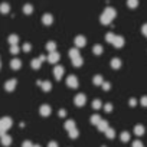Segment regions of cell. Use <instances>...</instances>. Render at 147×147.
Listing matches in <instances>:
<instances>
[{"label": "cell", "instance_id": "6da1fadb", "mask_svg": "<svg viewBox=\"0 0 147 147\" xmlns=\"http://www.w3.org/2000/svg\"><path fill=\"white\" fill-rule=\"evenodd\" d=\"M13 121L10 117H3V118H0V136H3L6 134V131L12 127Z\"/></svg>", "mask_w": 147, "mask_h": 147}, {"label": "cell", "instance_id": "7a4b0ae2", "mask_svg": "<svg viewBox=\"0 0 147 147\" xmlns=\"http://www.w3.org/2000/svg\"><path fill=\"white\" fill-rule=\"evenodd\" d=\"M78 84H80V82H78V80H77L75 75H69V77L66 78V85L71 87V88H77Z\"/></svg>", "mask_w": 147, "mask_h": 147}, {"label": "cell", "instance_id": "3957f363", "mask_svg": "<svg viewBox=\"0 0 147 147\" xmlns=\"http://www.w3.org/2000/svg\"><path fill=\"white\" fill-rule=\"evenodd\" d=\"M102 15H104V16H107L110 20H113V19L117 16V12H115V9H113V7H107V9L102 12Z\"/></svg>", "mask_w": 147, "mask_h": 147}, {"label": "cell", "instance_id": "277c9868", "mask_svg": "<svg viewBox=\"0 0 147 147\" xmlns=\"http://www.w3.org/2000/svg\"><path fill=\"white\" fill-rule=\"evenodd\" d=\"M85 43H87V39L82 36V35H80V36H77L75 38V48H84L85 46Z\"/></svg>", "mask_w": 147, "mask_h": 147}, {"label": "cell", "instance_id": "5b68a950", "mask_svg": "<svg viewBox=\"0 0 147 147\" xmlns=\"http://www.w3.org/2000/svg\"><path fill=\"white\" fill-rule=\"evenodd\" d=\"M111 43H113L115 48H123V46H124V38H123V36H117V35H115V38H114V40H113Z\"/></svg>", "mask_w": 147, "mask_h": 147}, {"label": "cell", "instance_id": "8992f818", "mask_svg": "<svg viewBox=\"0 0 147 147\" xmlns=\"http://www.w3.org/2000/svg\"><path fill=\"white\" fill-rule=\"evenodd\" d=\"M85 101H87V98H85L84 94H78V95L75 97V105H78V107L85 105Z\"/></svg>", "mask_w": 147, "mask_h": 147}, {"label": "cell", "instance_id": "52a82bcc", "mask_svg": "<svg viewBox=\"0 0 147 147\" xmlns=\"http://www.w3.org/2000/svg\"><path fill=\"white\" fill-rule=\"evenodd\" d=\"M48 61H49L51 63H56V62L59 61V53H58L56 51H53V52H49V56H48Z\"/></svg>", "mask_w": 147, "mask_h": 147}, {"label": "cell", "instance_id": "ba28073f", "mask_svg": "<svg viewBox=\"0 0 147 147\" xmlns=\"http://www.w3.org/2000/svg\"><path fill=\"white\" fill-rule=\"evenodd\" d=\"M5 88H6L7 92H13V90L16 88V80H9V81L6 82Z\"/></svg>", "mask_w": 147, "mask_h": 147}, {"label": "cell", "instance_id": "9c48e42d", "mask_svg": "<svg viewBox=\"0 0 147 147\" xmlns=\"http://www.w3.org/2000/svg\"><path fill=\"white\" fill-rule=\"evenodd\" d=\"M53 75H55L56 80H61L62 75H63V68H62V66H56V68L53 69Z\"/></svg>", "mask_w": 147, "mask_h": 147}, {"label": "cell", "instance_id": "30bf717a", "mask_svg": "<svg viewBox=\"0 0 147 147\" xmlns=\"http://www.w3.org/2000/svg\"><path fill=\"white\" fill-rule=\"evenodd\" d=\"M20 66H22V62H20V59H18V58H15V59L10 62V68H12V69H15V71H16V69H19Z\"/></svg>", "mask_w": 147, "mask_h": 147}, {"label": "cell", "instance_id": "8fae6325", "mask_svg": "<svg viewBox=\"0 0 147 147\" xmlns=\"http://www.w3.org/2000/svg\"><path fill=\"white\" fill-rule=\"evenodd\" d=\"M38 84L42 87V90H43L45 92H49V91H51V88H52V85H51V82H49V81H45V82H40V81H39Z\"/></svg>", "mask_w": 147, "mask_h": 147}, {"label": "cell", "instance_id": "7c38bea8", "mask_svg": "<svg viewBox=\"0 0 147 147\" xmlns=\"http://www.w3.org/2000/svg\"><path fill=\"white\" fill-rule=\"evenodd\" d=\"M49 114H51V107H49V105H46V104H45V105H42V107H40V115L48 117Z\"/></svg>", "mask_w": 147, "mask_h": 147}, {"label": "cell", "instance_id": "4fadbf2b", "mask_svg": "<svg viewBox=\"0 0 147 147\" xmlns=\"http://www.w3.org/2000/svg\"><path fill=\"white\" fill-rule=\"evenodd\" d=\"M0 137H2V144L3 146H10V143H12V137L10 136L3 134V136H0Z\"/></svg>", "mask_w": 147, "mask_h": 147}, {"label": "cell", "instance_id": "5bb4252c", "mask_svg": "<svg viewBox=\"0 0 147 147\" xmlns=\"http://www.w3.org/2000/svg\"><path fill=\"white\" fill-rule=\"evenodd\" d=\"M97 127H98L100 131H105V130L108 128V123H107L105 120H100V123L97 124Z\"/></svg>", "mask_w": 147, "mask_h": 147}, {"label": "cell", "instance_id": "9a60e30c", "mask_svg": "<svg viewBox=\"0 0 147 147\" xmlns=\"http://www.w3.org/2000/svg\"><path fill=\"white\" fill-rule=\"evenodd\" d=\"M52 20H53V18H52L51 15H43V18H42V22H43V25H46V26L52 25Z\"/></svg>", "mask_w": 147, "mask_h": 147}, {"label": "cell", "instance_id": "2e32d148", "mask_svg": "<svg viewBox=\"0 0 147 147\" xmlns=\"http://www.w3.org/2000/svg\"><path fill=\"white\" fill-rule=\"evenodd\" d=\"M134 134H136V136H143V134H144V127H143L141 124H137V125L134 127Z\"/></svg>", "mask_w": 147, "mask_h": 147}, {"label": "cell", "instance_id": "e0dca14e", "mask_svg": "<svg viewBox=\"0 0 147 147\" xmlns=\"http://www.w3.org/2000/svg\"><path fill=\"white\" fill-rule=\"evenodd\" d=\"M40 63H42V61H40L39 58H36V59H33V61L30 62V65H32L33 69H39V68H40Z\"/></svg>", "mask_w": 147, "mask_h": 147}, {"label": "cell", "instance_id": "ac0fdd59", "mask_svg": "<svg viewBox=\"0 0 147 147\" xmlns=\"http://www.w3.org/2000/svg\"><path fill=\"white\" fill-rule=\"evenodd\" d=\"M111 66H113L114 69H120V66H121V61H120L118 58H114V59L111 61Z\"/></svg>", "mask_w": 147, "mask_h": 147}, {"label": "cell", "instance_id": "d6986e66", "mask_svg": "<svg viewBox=\"0 0 147 147\" xmlns=\"http://www.w3.org/2000/svg\"><path fill=\"white\" fill-rule=\"evenodd\" d=\"M69 56H71V59L80 56V51H78V48H72V49L69 51Z\"/></svg>", "mask_w": 147, "mask_h": 147}, {"label": "cell", "instance_id": "ffe728a7", "mask_svg": "<svg viewBox=\"0 0 147 147\" xmlns=\"http://www.w3.org/2000/svg\"><path fill=\"white\" fill-rule=\"evenodd\" d=\"M82 62H84V61H82V58H81V56H77V58H74V59H72L74 66H77V68H78V66H81V65H82Z\"/></svg>", "mask_w": 147, "mask_h": 147}, {"label": "cell", "instance_id": "44dd1931", "mask_svg": "<svg viewBox=\"0 0 147 147\" xmlns=\"http://www.w3.org/2000/svg\"><path fill=\"white\" fill-rule=\"evenodd\" d=\"M104 133H105V136H107L108 138H114V137H115V131H114L113 128H110V127H108Z\"/></svg>", "mask_w": 147, "mask_h": 147}, {"label": "cell", "instance_id": "7402d4cb", "mask_svg": "<svg viewBox=\"0 0 147 147\" xmlns=\"http://www.w3.org/2000/svg\"><path fill=\"white\" fill-rule=\"evenodd\" d=\"M0 12H2V13H9V12H10V6H9L7 3L0 5Z\"/></svg>", "mask_w": 147, "mask_h": 147}, {"label": "cell", "instance_id": "603a6c76", "mask_svg": "<svg viewBox=\"0 0 147 147\" xmlns=\"http://www.w3.org/2000/svg\"><path fill=\"white\" fill-rule=\"evenodd\" d=\"M46 49H48L49 52L56 51V43H55V42H48V43H46Z\"/></svg>", "mask_w": 147, "mask_h": 147}, {"label": "cell", "instance_id": "cb8c5ba5", "mask_svg": "<svg viewBox=\"0 0 147 147\" xmlns=\"http://www.w3.org/2000/svg\"><path fill=\"white\" fill-rule=\"evenodd\" d=\"M65 128L69 131V130H72V128H75V123H74L72 120H68L66 123H65Z\"/></svg>", "mask_w": 147, "mask_h": 147}, {"label": "cell", "instance_id": "d4e9b609", "mask_svg": "<svg viewBox=\"0 0 147 147\" xmlns=\"http://www.w3.org/2000/svg\"><path fill=\"white\" fill-rule=\"evenodd\" d=\"M127 6L131 7V9L137 7V6H138V0H127Z\"/></svg>", "mask_w": 147, "mask_h": 147}, {"label": "cell", "instance_id": "484cf974", "mask_svg": "<svg viewBox=\"0 0 147 147\" xmlns=\"http://www.w3.org/2000/svg\"><path fill=\"white\" fill-rule=\"evenodd\" d=\"M68 134H69V137H71V138H77L80 133H78V130H77V128H72V130H69V131H68Z\"/></svg>", "mask_w": 147, "mask_h": 147}, {"label": "cell", "instance_id": "4316f807", "mask_svg": "<svg viewBox=\"0 0 147 147\" xmlns=\"http://www.w3.org/2000/svg\"><path fill=\"white\" fill-rule=\"evenodd\" d=\"M18 40H19V38H18L16 35H10V36H9V43H10V45H16Z\"/></svg>", "mask_w": 147, "mask_h": 147}, {"label": "cell", "instance_id": "83f0119b", "mask_svg": "<svg viewBox=\"0 0 147 147\" xmlns=\"http://www.w3.org/2000/svg\"><path fill=\"white\" fill-rule=\"evenodd\" d=\"M102 82H104V80H102L101 75H95V77H94V84H95V85H101Z\"/></svg>", "mask_w": 147, "mask_h": 147}, {"label": "cell", "instance_id": "f1b7e54d", "mask_svg": "<svg viewBox=\"0 0 147 147\" xmlns=\"http://www.w3.org/2000/svg\"><path fill=\"white\" fill-rule=\"evenodd\" d=\"M23 12H25L26 15H30V13L33 12V6H30V5H26V6L23 7Z\"/></svg>", "mask_w": 147, "mask_h": 147}, {"label": "cell", "instance_id": "f546056e", "mask_svg": "<svg viewBox=\"0 0 147 147\" xmlns=\"http://www.w3.org/2000/svg\"><path fill=\"white\" fill-rule=\"evenodd\" d=\"M121 141H128L130 140V133H127V131H124V133H121Z\"/></svg>", "mask_w": 147, "mask_h": 147}, {"label": "cell", "instance_id": "4dcf8cb0", "mask_svg": "<svg viewBox=\"0 0 147 147\" xmlns=\"http://www.w3.org/2000/svg\"><path fill=\"white\" fill-rule=\"evenodd\" d=\"M19 51H20V48H19L18 45H10V52H12L13 55H16Z\"/></svg>", "mask_w": 147, "mask_h": 147}, {"label": "cell", "instance_id": "1f68e13d", "mask_svg": "<svg viewBox=\"0 0 147 147\" xmlns=\"http://www.w3.org/2000/svg\"><path fill=\"white\" fill-rule=\"evenodd\" d=\"M94 53H95V55L102 53V46H101V45H95V46H94Z\"/></svg>", "mask_w": 147, "mask_h": 147}, {"label": "cell", "instance_id": "d6a6232c", "mask_svg": "<svg viewBox=\"0 0 147 147\" xmlns=\"http://www.w3.org/2000/svg\"><path fill=\"white\" fill-rule=\"evenodd\" d=\"M100 120H101V117H100V115H97V114L91 117V123H92V124H95V125L100 123Z\"/></svg>", "mask_w": 147, "mask_h": 147}, {"label": "cell", "instance_id": "836d02e7", "mask_svg": "<svg viewBox=\"0 0 147 147\" xmlns=\"http://www.w3.org/2000/svg\"><path fill=\"white\" fill-rule=\"evenodd\" d=\"M114 38H115V35H114V33H111V32H110V33H107V36H105V40H107V42H110V43H111V42H113V40H114Z\"/></svg>", "mask_w": 147, "mask_h": 147}, {"label": "cell", "instance_id": "e575fe53", "mask_svg": "<svg viewBox=\"0 0 147 147\" xmlns=\"http://www.w3.org/2000/svg\"><path fill=\"white\" fill-rule=\"evenodd\" d=\"M110 22H111V20H110L107 16H104V15L101 16V23H102V25H110Z\"/></svg>", "mask_w": 147, "mask_h": 147}, {"label": "cell", "instance_id": "d590c367", "mask_svg": "<svg viewBox=\"0 0 147 147\" xmlns=\"http://www.w3.org/2000/svg\"><path fill=\"white\" fill-rule=\"evenodd\" d=\"M92 107H94L95 110H98V108H101V107H102V105H101V101H100V100H95V101L92 102Z\"/></svg>", "mask_w": 147, "mask_h": 147}, {"label": "cell", "instance_id": "8d00e7d4", "mask_svg": "<svg viewBox=\"0 0 147 147\" xmlns=\"http://www.w3.org/2000/svg\"><path fill=\"white\" fill-rule=\"evenodd\" d=\"M22 147H33V144H32V143H30L29 140H26V141H23Z\"/></svg>", "mask_w": 147, "mask_h": 147}, {"label": "cell", "instance_id": "74e56055", "mask_svg": "<svg viewBox=\"0 0 147 147\" xmlns=\"http://www.w3.org/2000/svg\"><path fill=\"white\" fill-rule=\"evenodd\" d=\"M133 147H144V146H143V143H141V141L136 140V141L133 143Z\"/></svg>", "mask_w": 147, "mask_h": 147}, {"label": "cell", "instance_id": "f35d334b", "mask_svg": "<svg viewBox=\"0 0 147 147\" xmlns=\"http://www.w3.org/2000/svg\"><path fill=\"white\" fill-rule=\"evenodd\" d=\"M101 87H102V88H104L105 91H108V90H110V84H108V82H105V81H104V82L101 84Z\"/></svg>", "mask_w": 147, "mask_h": 147}, {"label": "cell", "instance_id": "ab89813d", "mask_svg": "<svg viewBox=\"0 0 147 147\" xmlns=\"http://www.w3.org/2000/svg\"><path fill=\"white\" fill-rule=\"evenodd\" d=\"M141 33H143L144 36H147V23L143 25V28H141Z\"/></svg>", "mask_w": 147, "mask_h": 147}, {"label": "cell", "instance_id": "60d3db41", "mask_svg": "<svg viewBox=\"0 0 147 147\" xmlns=\"http://www.w3.org/2000/svg\"><path fill=\"white\" fill-rule=\"evenodd\" d=\"M23 51H25V52H29V51H30V45H29V43H25V45H23Z\"/></svg>", "mask_w": 147, "mask_h": 147}, {"label": "cell", "instance_id": "b9f144b4", "mask_svg": "<svg viewBox=\"0 0 147 147\" xmlns=\"http://www.w3.org/2000/svg\"><path fill=\"white\" fill-rule=\"evenodd\" d=\"M104 108H105V111H107V113H110V111L113 110V105H111V104H105V107H104Z\"/></svg>", "mask_w": 147, "mask_h": 147}, {"label": "cell", "instance_id": "7bdbcfd3", "mask_svg": "<svg viewBox=\"0 0 147 147\" xmlns=\"http://www.w3.org/2000/svg\"><path fill=\"white\" fill-rule=\"evenodd\" d=\"M140 102H141V105H144V107H147V97H143Z\"/></svg>", "mask_w": 147, "mask_h": 147}, {"label": "cell", "instance_id": "ee69618b", "mask_svg": "<svg viewBox=\"0 0 147 147\" xmlns=\"http://www.w3.org/2000/svg\"><path fill=\"white\" fill-rule=\"evenodd\" d=\"M48 147H58V143H56V141H51V143L48 144Z\"/></svg>", "mask_w": 147, "mask_h": 147}, {"label": "cell", "instance_id": "f6af8a7d", "mask_svg": "<svg viewBox=\"0 0 147 147\" xmlns=\"http://www.w3.org/2000/svg\"><path fill=\"white\" fill-rule=\"evenodd\" d=\"M136 102H137V101H136L134 98H131V100H130V105H131V107H134V105H136Z\"/></svg>", "mask_w": 147, "mask_h": 147}, {"label": "cell", "instance_id": "bcb514c9", "mask_svg": "<svg viewBox=\"0 0 147 147\" xmlns=\"http://www.w3.org/2000/svg\"><path fill=\"white\" fill-rule=\"evenodd\" d=\"M65 114H66L65 110H61V111H59V115H61V117H65Z\"/></svg>", "mask_w": 147, "mask_h": 147}, {"label": "cell", "instance_id": "7dc6e473", "mask_svg": "<svg viewBox=\"0 0 147 147\" xmlns=\"http://www.w3.org/2000/svg\"><path fill=\"white\" fill-rule=\"evenodd\" d=\"M33 147H40V146L39 144H33Z\"/></svg>", "mask_w": 147, "mask_h": 147}, {"label": "cell", "instance_id": "c3c4849f", "mask_svg": "<svg viewBox=\"0 0 147 147\" xmlns=\"http://www.w3.org/2000/svg\"><path fill=\"white\" fill-rule=\"evenodd\" d=\"M0 68H2V63H0Z\"/></svg>", "mask_w": 147, "mask_h": 147}]
</instances>
